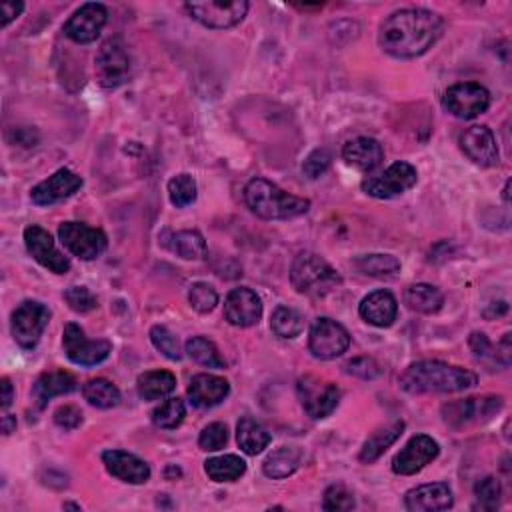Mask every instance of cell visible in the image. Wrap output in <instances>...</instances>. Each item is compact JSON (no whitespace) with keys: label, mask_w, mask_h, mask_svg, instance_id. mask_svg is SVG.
Listing matches in <instances>:
<instances>
[{"label":"cell","mask_w":512,"mask_h":512,"mask_svg":"<svg viewBox=\"0 0 512 512\" xmlns=\"http://www.w3.org/2000/svg\"><path fill=\"white\" fill-rule=\"evenodd\" d=\"M443 35V18L425 8H405L390 15L380 26L378 43L395 58L423 56Z\"/></svg>","instance_id":"1"},{"label":"cell","mask_w":512,"mask_h":512,"mask_svg":"<svg viewBox=\"0 0 512 512\" xmlns=\"http://www.w3.org/2000/svg\"><path fill=\"white\" fill-rule=\"evenodd\" d=\"M477 383L478 376L475 373L440 363V360H420L410 365L400 376V388L408 395L460 393V390L477 387Z\"/></svg>","instance_id":"2"},{"label":"cell","mask_w":512,"mask_h":512,"mask_svg":"<svg viewBox=\"0 0 512 512\" xmlns=\"http://www.w3.org/2000/svg\"><path fill=\"white\" fill-rule=\"evenodd\" d=\"M245 200L253 213L265 220H288L308 213L310 200L288 195L266 178H253L245 188Z\"/></svg>","instance_id":"3"},{"label":"cell","mask_w":512,"mask_h":512,"mask_svg":"<svg viewBox=\"0 0 512 512\" xmlns=\"http://www.w3.org/2000/svg\"><path fill=\"white\" fill-rule=\"evenodd\" d=\"M290 283L300 295L323 298L343 285V276L318 255L300 253L290 268Z\"/></svg>","instance_id":"4"},{"label":"cell","mask_w":512,"mask_h":512,"mask_svg":"<svg viewBox=\"0 0 512 512\" xmlns=\"http://www.w3.org/2000/svg\"><path fill=\"white\" fill-rule=\"evenodd\" d=\"M505 407L503 397H475L465 400H455L443 407V418L448 427L467 428L470 425H480L493 418Z\"/></svg>","instance_id":"5"},{"label":"cell","mask_w":512,"mask_h":512,"mask_svg":"<svg viewBox=\"0 0 512 512\" xmlns=\"http://www.w3.org/2000/svg\"><path fill=\"white\" fill-rule=\"evenodd\" d=\"M48 320L50 310L43 303L25 300L23 305H18L13 313V320H10V330H13L18 346L33 350L40 343V336L48 326Z\"/></svg>","instance_id":"6"},{"label":"cell","mask_w":512,"mask_h":512,"mask_svg":"<svg viewBox=\"0 0 512 512\" xmlns=\"http://www.w3.org/2000/svg\"><path fill=\"white\" fill-rule=\"evenodd\" d=\"M96 78L105 88H116L130 78V56L120 38H110L100 46L96 60Z\"/></svg>","instance_id":"7"},{"label":"cell","mask_w":512,"mask_h":512,"mask_svg":"<svg viewBox=\"0 0 512 512\" xmlns=\"http://www.w3.org/2000/svg\"><path fill=\"white\" fill-rule=\"evenodd\" d=\"M443 106L460 120H473L488 110L490 93L478 83H460L447 90Z\"/></svg>","instance_id":"8"},{"label":"cell","mask_w":512,"mask_h":512,"mask_svg":"<svg viewBox=\"0 0 512 512\" xmlns=\"http://www.w3.org/2000/svg\"><path fill=\"white\" fill-rule=\"evenodd\" d=\"M350 346L348 330L338 325L333 318H318L310 326L308 335V348L315 358L320 360H333L340 355H345Z\"/></svg>","instance_id":"9"},{"label":"cell","mask_w":512,"mask_h":512,"mask_svg":"<svg viewBox=\"0 0 512 512\" xmlns=\"http://www.w3.org/2000/svg\"><path fill=\"white\" fill-rule=\"evenodd\" d=\"M58 238L68 253L80 260H95L106 250V235L100 228L83 223H65L58 228Z\"/></svg>","instance_id":"10"},{"label":"cell","mask_w":512,"mask_h":512,"mask_svg":"<svg viewBox=\"0 0 512 512\" xmlns=\"http://www.w3.org/2000/svg\"><path fill=\"white\" fill-rule=\"evenodd\" d=\"M246 0H235V3H223V0H208V3H186L188 15L196 23L206 28L225 30L236 26L248 13Z\"/></svg>","instance_id":"11"},{"label":"cell","mask_w":512,"mask_h":512,"mask_svg":"<svg viewBox=\"0 0 512 512\" xmlns=\"http://www.w3.org/2000/svg\"><path fill=\"white\" fill-rule=\"evenodd\" d=\"M63 346L66 356L80 366H96L113 353V345L108 340H88L85 330L75 323L65 326Z\"/></svg>","instance_id":"12"},{"label":"cell","mask_w":512,"mask_h":512,"mask_svg":"<svg viewBox=\"0 0 512 512\" xmlns=\"http://www.w3.org/2000/svg\"><path fill=\"white\" fill-rule=\"evenodd\" d=\"M298 397L310 418L330 417L340 403L338 387L316 376H305L298 380Z\"/></svg>","instance_id":"13"},{"label":"cell","mask_w":512,"mask_h":512,"mask_svg":"<svg viewBox=\"0 0 512 512\" xmlns=\"http://www.w3.org/2000/svg\"><path fill=\"white\" fill-rule=\"evenodd\" d=\"M417 168L408 163H395L383 175L370 176L363 183V190L375 198H395L405 195L417 185Z\"/></svg>","instance_id":"14"},{"label":"cell","mask_w":512,"mask_h":512,"mask_svg":"<svg viewBox=\"0 0 512 512\" xmlns=\"http://www.w3.org/2000/svg\"><path fill=\"white\" fill-rule=\"evenodd\" d=\"M108 20V10L100 3H86L68 18L65 35L76 45H90L103 33Z\"/></svg>","instance_id":"15"},{"label":"cell","mask_w":512,"mask_h":512,"mask_svg":"<svg viewBox=\"0 0 512 512\" xmlns=\"http://www.w3.org/2000/svg\"><path fill=\"white\" fill-rule=\"evenodd\" d=\"M440 447L433 437L417 435L407 443V447L393 458V470L397 475L410 477L423 470L438 457Z\"/></svg>","instance_id":"16"},{"label":"cell","mask_w":512,"mask_h":512,"mask_svg":"<svg viewBox=\"0 0 512 512\" xmlns=\"http://www.w3.org/2000/svg\"><path fill=\"white\" fill-rule=\"evenodd\" d=\"M25 245L38 265L48 268L55 275H66L70 270V260L58 253L55 240L43 226L33 225L25 230Z\"/></svg>","instance_id":"17"},{"label":"cell","mask_w":512,"mask_h":512,"mask_svg":"<svg viewBox=\"0 0 512 512\" xmlns=\"http://www.w3.org/2000/svg\"><path fill=\"white\" fill-rule=\"evenodd\" d=\"M260 316H263V303L255 290L246 286L230 290L225 300V318L230 325L248 328L258 325Z\"/></svg>","instance_id":"18"},{"label":"cell","mask_w":512,"mask_h":512,"mask_svg":"<svg viewBox=\"0 0 512 512\" xmlns=\"http://www.w3.org/2000/svg\"><path fill=\"white\" fill-rule=\"evenodd\" d=\"M80 188H83V178L75 175L73 170L60 168L53 176H48L43 183L36 185L33 193H30V198L38 206H50L73 196Z\"/></svg>","instance_id":"19"},{"label":"cell","mask_w":512,"mask_h":512,"mask_svg":"<svg viewBox=\"0 0 512 512\" xmlns=\"http://www.w3.org/2000/svg\"><path fill=\"white\" fill-rule=\"evenodd\" d=\"M460 148L478 166L498 165V146L493 130L487 126H470L460 135Z\"/></svg>","instance_id":"20"},{"label":"cell","mask_w":512,"mask_h":512,"mask_svg":"<svg viewBox=\"0 0 512 512\" xmlns=\"http://www.w3.org/2000/svg\"><path fill=\"white\" fill-rule=\"evenodd\" d=\"M103 463L110 475L128 485H145L150 478V467L145 460L125 450H106Z\"/></svg>","instance_id":"21"},{"label":"cell","mask_w":512,"mask_h":512,"mask_svg":"<svg viewBox=\"0 0 512 512\" xmlns=\"http://www.w3.org/2000/svg\"><path fill=\"white\" fill-rule=\"evenodd\" d=\"M405 505L413 512H438L453 507V490L447 483L423 485L408 490Z\"/></svg>","instance_id":"22"},{"label":"cell","mask_w":512,"mask_h":512,"mask_svg":"<svg viewBox=\"0 0 512 512\" xmlns=\"http://www.w3.org/2000/svg\"><path fill=\"white\" fill-rule=\"evenodd\" d=\"M358 313L368 325L387 328L397 320L398 303L390 290H375V293L363 298Z\"/></svg>","instance_id":"23"},{"label":"cell","mask_w":512,"mask_h":512,"mask_svg":"<svg viewBox=\"0 0 512 512\" xmlns=\"http://www.w3.org/2000/svg\"><path fill=\"white\" fill-rule=\"evenodd\" d=\"M343 158L346 160V165L363 170V173H373L375 168L383 165L385 150L378 140L368 136H358L348 140L345 145Z\"/></svg>","instance_id":"24"},{"label":"cell","mask_w":512,"mask_h":512,"mask_svg":"<svg viewBox=\"0 0 512 512\" xmlns=\"http://www.w3.org/2000/svg\"><path fill=\"white\" fill-rule=\"evenodd\" d=\"M230 393L228 380L215 375H196L190 380L188 398L196 408H213L223 403Z\"/></svg>","instance_id":"25"},{"label":"cell","mask_w":512,"mask_h":512,"mask_svg":"<svg viewBox=\"0 0 512 512\" xmlns=\"http://www.w3.org/2000/svg\"><path fill=\"white\" fill-rule=\"evenodd\" d=\"M76 387L78 383L75 375L66 373V370H53V373H45L38 376L33 388V395L36 398L38 407H45L50 398L75 393Z\"/></svg>","instance_id":"26"},{"label":"cell","mask_w":512,"mask_h":512,"mask_svg":"<svg viewBox=\"0 0 512 512\" xmlns=\"http://www.w3.org/2000/svg\"><path fill=\"white\" fill-rule=\"evenodd\" d=\"M403 430H405L403 420H395V423L378 428L376 433H373V437H370L363 445V448H360V455H358L360 463L370 465V463H375V460H378L390 447L397 443L400 435H403Z\"/></svg>","instance_id":"27"},{"label":"cell","mask_w":512,"mask_h":512,"mask_svg":"<svg viewBox=\"0 0 512 512\" xmlns=\"http://www.w3.org/2000/svg\"><path fill=\"white\" fill-rule=\"evenodd\" d=\"M300 463H303V450L296 447H280L266 457L263 470L268 478L280 480L295 475Z\"/></svg>","instance_id":"28"},{"label":"cell","mask_w":512,"mask_h":512,"mask_svg":"<svg viewBox=\"0 0 512 512\" xmlns=\"http://www.w3.org/2000/svg\"><path fill=\"white\" fill-rule=\"evenodd\" d=\"M163 245L185 260H198L206 255L205 238L196 230H180V233H166Z\"/></svg>","instance_id":"29"},{"label":"cell","mask_w":512,"mask_h":512,"mask_svg":"<svg viewBox=\"0 0 512 512\" xmlns=\"http://www.w3.org/2000/svg\"><path fill=\"white\" fill-rule=\"evenodd\" d=\"M405 303L420 315H435L445 305V295L433 285H410L405 293Z\"/></svg>","instance_id":"30"},{"label":"cell","mask_w":512,"mask_h":512,"mask_svg":"<svg viewBox=\"0 0 512 512\" xmlns=\"http://www.w3.org/2000/svg\"><path fill=\"white\" fill-rule=\"evenodd\" d=\"M176 388V376L168 370H150L140 375L136 380L138 397L143 400H160L168 397Z\"/></svg>","instance_id":"31"},{"label":"cell","mask_w":512,"mask_h":512,"mask_svg":"<svg viewBox=\"0 0 512 512\" xmlns=\"http://www.w3.org/2000/svg\"><path fill=\"white\" fill-rule=\"evenodd\" d=\"M236 440H238V447L243 448V453H246L250 457H256L270 445V435H268V430L260 423H256L255 418L245 417L238 420Z\"/></svg>","instance_id":"32"},{"label":"cell","mask_w":512,"mask_h":512,"mask_svg":"<svg viewBox=\"0 0 512 512\" xmlns=\"http://www.w3.org/2000/svg\"><path fill=\"white\" fill-rule=\"evenodd\" d=\"M205 470L210 480L215 483H235L246 473V463L236 455H225L216 458H208Z\"/></svg>","instance_id":"33"},{"label":"cell","mask_w":512,"mask_h":512,"mask_svg":"<svg viewBox=\"0 0 512 512\" xmlns=\"http://www.w3.org/2000/svg\"><path fill=\"white\" fill-rule=\"evenodd\" d=\"M353 266L365 276L388 278L395 276L400 270V260L393 255H365L355 258Z\"/></svg>","instance_id":"34"},{"label":"cell","mask_w":512,"mask_h":512,"mask_svg":"<svg viewBox=\"0 0 512 512\" xmlns=\"http://www.w3.org/2000/svg\"><path fill=\"white\" fill-rule=\"evenodd\" d=\"M88 405L96 408H115L120 403V390L106 378H93L83 387Z\"/></svg>","instance_id":"35"},{"label":"cell","mask_w":512,"mask_h":512,"mask_svg":"<svg viewBox=\"0 0 512 512\" xmlns=\"http://www.w3.org/2000/svg\"><path fill=\"white\" fill-rule=\"evenodd\" d=\"M270 328L280 338H296L305 330V318L295 308L278 306L270 318Z\"/></svg>","instance_id":"36"},{"label":"cell","mask_w":512,"mask_h":512,"mask_svg":"<svg viewBox=\"0 0 512 512\" xmlns=\"http://www.w3.org/2000/svg\"><path fill=\"white\" fill-rule=\"evenodd\" d=\"M186 353L188 356L196 360L198 365L208 366V368H226V360L220 356L216 345L213 340L205 336H193L186 343Z\"/></svg>","instance_id":"37"},{"label":"cell","mask_w":512,"mask_h":512,"mask_svg":"<svg viewBox=\"0 0 512 512\" xmlns=\"http://www.w3.org/2000/svg\"><path fill=\"white\" fill-rule=\"evenodd\" d=\"M186 417V407L180 398H168L153 410V423L163 430H175Z\"/></svg>","instance_id":"38"},{"label":"cell","mask_w":512,"mask_h":512,"mask_svg":"<svg viewBox=\"0 0 512 512\" xmlns=\"http://www.w3.org/2000/svg\"><path fill=\"white\" fill-rule=\"evenodd\" d=\"M170 203L176 208H185L196 200V183L190 175H176L168 183Z\"/></svg>","instance_id":"39"},{"label":"cell","mask_w":512,"mask_h":512,"mask_svg":"<svg viewBox=\"0 0 512 512\" xmlns=\"http://www.w3.org/2000/svg\"><path fill=\"white\" fill-rule=\"evenodd\" d=\"M475 497H477V508L480 510H497L503 500V487H500L495 477H487L478 480L475 487Z\"/></svg>","instance_id":"40"},{"label":"cell","mask_w":512,"mask_h":512,"mask_svg":"<svg viewBox=\"0 0 512 512\" xmlns=\"http://www.w3.org/2000/svg\"><path fill=\"white\" fill-rule=\"evenodd\" d=\"M188 303L196 310V313L206 315V313H213L215 306L218 305V295L210 285L195 283L188 290Z\"/></svg>","instance_id":"41"},{"label":"cell","mask_w":512,"mask_h":512,"mask_svg":"<svg viewBox=\"0 0 512 512\" xmlns=\"http://www.w3.org/2000/svg\"><path fill=\"white\" fill-rule=\"evenodd\" d=\"M150 340H153V345L163 353L166 358L170 360H180V345H178V338L170 333V330L163 325H156L150 328Z\"/></svg>","instance_id":"42"},{"label":"cell","mask_w":512,"mask_h":512,"mask_svg":"<svg viewBox=\"0 0 512 512\" xmlns=\"http://www.w3.org/2000/svg\"><path fill=\"white\" fill-rule=\"evenodd\" d=\"M228 443V428L223 423H213L208 425L198 438V447L206 450V453H216V450L225 448Z\"/></svg>","instance_id":"43"},{"label":"cell","mask_w":512,"mask_h":512,"mask_svg":"<svg viewBox=\"0 0 512 512\" xmlns=\"http://www.w3.org/2000/svg\"><path fill=\"white\" fill-rule=\"evenodd\" d=\"M355 507H356L355 497L350 495L343 485H333V487L326 488L325 505H323L325 510H330V512H335V510H353Z\"/></svg>","instance_id":"44"},{"label":"cell","mask_w":512,"mask_h":512,"mask_svg":"<svg viewBox=\"0 0 512 512\" xmlns=\"http://www.w3.org/2000/svg\"><path fill=\"white\" fill-rule=\"evenodd\" d=\"M65 300L75 313H90L96 308V296L86 286H70L65 293Z\"/></svg>","instance_id":"45"},{"label":"cell","mask_w":512,"mask_h":512,"mask_svg":"<svg viewBox=\"0 0 512 512\" xmlns=\"http://www.w3.org/2000/svg\"><path fill=\"white\" fill-rule=\"evenodd\" d=\"M330 153L325 148H316L310 153L305 160V165H303V173L308 176V178H318V176H323L328 166H330Z\"/></svg>","instance_id":"46"},{"label":"cell","mask_w":512,"mask_h":512,"mask_svg":"<svg viewBox=\"0 0 512 512\" xmlns=\"http://www.w3.org/2000/svg\"><path fill=\"white\" fill-rule=\"evenodd\" d=\"M345 370L348 375H355L358 378H376L380 375V368L378 365L375 363L373 358H366V356H360V358H355V360H348V363L345 365Z\"/></svg>","instance_id":"47"},{"label":"cell","mask_w":512,"mask_h":512,"mask_svg":"<svg viewBox=\"0 0 512 512\" xmlns=\"http://www.w3.org/2000/svg\"><path fill=\"white\" fill-rule=\"evenodd\" d=\"M55 423L63 430H75L83 425V413H80V410L73 405H65V407L56 408Z\"/></svg>","instance_id":"48"},{"label":"cell","mask_w":512,"mask_h":512,"mask_svg":"<svg viewBox=\"0 0 512 512\" xmlns=\"http://www.w3.org/2000/svg\"><path fill=\"white\" fill-rule=\"evenodd\" d=\"M468 345H470V350H473V355L478 360L493 358L495 363H498V360H497V348L490 345V340L487 338V335L473 333V335H470V338H468Z\"/></svg>","instance_id":"49"},{"label":"cell","mask_w":512,"mask_h":512,"mask_svg":"<svg viewBox=\"0 0 512 512\" xmlns=\"http://www.w3.org/2000/svg\"><path fill=\"white\" fill-rule=\"evenodd\" d=\"M25 10L23 3H3L0 5V13H3V28H6L20 13Z\"/></svg>","instance_id":"50"},{"label":"cell","mask_w":512,"mask_h":512,"mask_svg":"<svg viewBox=\"0 0 512 512\" xmlns=\"http://www.w3.org/2000/svg\"><path fill=\"white\" fill-rule=\"evenodd\" d=\"M13 398H15L13 385H10L8 378H3V408H5V410H6L10 405H13Z\"/></svg>","instance_id":"51"},{"label":"cell","mask_w":512,"mask_h":512,"mask_svg":"<svg viewBox=\"0 0 512 512\" xmlns=\"http://www.w3.org/2000/svg\"><path fill=\"white\" fill-rule=\"evenodd\" d=\"M15 428H16V418L10 417V415H5V417H3V433H5V435H10Z\"/></svg>","instance_id":"52"}]
</instances>
